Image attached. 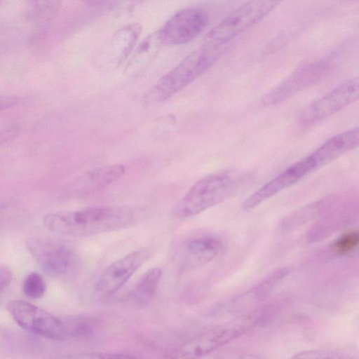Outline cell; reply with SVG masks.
I'll return each mask as SVG.
<instances>
[{"mask_svg": "<svg viewBox=\"0 0 359 359\" xmlns=\"http://www.w3.org/2000/svg\"><path fill=\"white\" fill-rule=\"evenodd\" d=\"M358 141V129H352L330 138L309 156L318 170L357 147Z\"/></svg>", "mask_w": 359, "mask_h": 359, "instance_id": "obj_15", "label": "cell"}, {"mask_svg": "<svg viewBox=\"0 0 359 359\" xmlns=\"http://www.w3.org/2000/svg\"><path fill=\"white\" fill-rule=\"evenodd\" d=\"M290 359H357V358L347 351L316 349L299 353Z\"/></svg>", "mask_w": 359, "mask_h": 359, "instance_id": "obj_24", "label": "cell"}, {"mask_svg": "<svg viewBox=\"0 0 359 359\" xmlns=\"http://www.w3.org/2000/svg\"><path fill=\"white\" fill-rule=\"evenodd\" d=\"M359 95L358 77L351 79L312 102L299 118V126L310 128L355 102Z\"/></svg>", "mask_w": 359, "mask_h": 359, "instance_id": "obj_8", "label": "cell"}, {"mask_svg": "<svg viewBox=\"0 0 359 359\" xmlns=\"http://www.w3.org/2000/svg\"><path fill=\"white\" fill-rule=\"evenodd\" d=\"M1 1H0V4H1Z\"/></svg>", "mask_w": 359, "mask_h": 359, "instance_id": "obj_32", "label": "cell"}, {"mask_svg": "<svg viewBox=\"0 0 359 359\" xmlns=\"http://www.w3.org/2000/svg\"><path fill=\"white\" fill-rule=\"evenodd\" d=\"M329 68V61L321 60L299 67L262 100L264 106L277 104L318 82Z\"/></svg>", "mask_w": 359, "mask_h": 359, "instance_id": "obj_12", "label": "cell"}, {"mask_svg": "<svg viewBox=\"0 0 359 359\" xmlns=\"http://www.w3.org/2000/svg\"><path fill=\"white\" fill-rule=\"evenodd\" d=\"M315 171L307 156L293 163L248 197L242 209L248 211Z\"/></svg>", "mask_w": 359, "mask_h": 359, "instance_id": "obj_13", "label": "cell"}, {"mask_svg": "<svg viewBox=\"0 0 359 359\" xmlns=\"http://www.w3.org/2000/svg\"><path fill=\"white\" fill-rule=\"evenodd\" d=\"M243 176L235 171H219L195 182L175 204L170 215L175 219L196 215L227 199L239 187Z\"/></svg>", "mask_w": 359, "mask_h": 359, "instance_id": "obj_2", "label": "cell"}, {"mask_svg": "<svg viewBox=\"0 0 359 359\" xmlns=\"http://www.w3.org/2000/svg\"><path fill=\"white\" fill-rule=\"evenodd\" d=\"M125 173L122 164H111L90 170L65 184L60 195L65 199H81L93 196L121 177Z\"/></svg>", "mask_w": 359, "mask_h": 359, "instance_id": "obj_11", "label": "cell"}, {"mask_svg": "<svg viewBox=\"0 0 359 359\" xmlns=\"http://www.w3.org/2000/svg\"><path fill=\"white\" fill-rule=\"evenodd\" d=\"M145 210L130 205L86 208L49 212L42 219L48 231L60 235L85 237L132 226L143 220Z\"/></svg>", "mask_w": 359, "mask_h": 359, "instance_id": "obj_1", "label": "cell"}, {"mask_svg": "<svg viewBox=\"0 0 359 359\" xmlns=\"http://www.w3.org/2000/svg\"><path fill=\"white\" fill-rule=\"evenodd\" d=\"M222 53V48L203 44L156 83L147 95V101L166 100L205 72Z\"/></svg>", "mask_w": 359, "mask_h": 359, "instance_id": "obj_3", "label": "cell"}, {"mask_svg": "<svg viewBox=\"0 0 359 359\" xmlns=\"http://www.w3.org/2000/svg\"><path fill=\"white\" fill-rule=\"evenodd\" d=\"M18 129L10 127L0 130V147L13 140L18 134Z\"/></svg>", "mask_w": 359, "mask_h": 359, "instance_id": "obj_28", "label": "cell"}, {"mask_svg": "<svg viewBox=\"0 0 359 359\" xmlns=\"http://www.w3.org/2000/svg\"><path fill=\"white\" fill-rule=\"evenodd\" d=\"M222 249V241L213 235L204 234L189 238L181 249L179 266L184 271L203 266L214 259Z\"/></svg>", "mask_w": 359, "mask_h": 359, "instance_id": "obj_14", "label": "cell"}, {"mask_svg": "<svg viewBox=\"0 0 359 359\" xmlns=\"http://www.w3.org/2000/svg\"><path fill=\"white\" fill-rule=\"evenodd\" d=\"M24 294L30 299H39L46 292V283L43 277L36 272L26 276L22 283Z\"/></svg>", "mask_w": 359, "mask_h": 359, "instance_id": "obj_25", "label": "cell"}, {"mask_svg": "<svg viewBox=\"0 0 359 359\" xmlns=\"http://www.w3.org/2000/svg\"><path fill=\"white\" fill-rule=\"evenodd\" d=\"M162 44L158 31L147 36L132 53L125 68L126 73L135 76L142 72L154 60Z\"/></svg>", "mask_w": 359, "mask_h": 359, "instance_id": "obj_18", "label": "cell"}, {"mask_svg": "<svg viewBox=\"0 0 359 359\" xmlns=\"http://www.w3.org/2000/svg\"><path fill=\"white\" fill-rule=\"evenodd\" d=\"M162 274L161 268L154 267L143 275L131 293V299L135 305L144 306L153 299L159 286Z\"/></svg>", "mask_w": 359, "mask_h": 359, "instance_id": "obj_21", "label": "cell"}, {"mask_svg": "<svg viewBox=\"0 0 359 359\" xmlns=\"http://www.w3.org/2000/svg\"><path fill=\"white\" fill-rule=\"evenodd\" d=\"M289 271L287 267H283L273 271L257 285L229 302L227 304L229 309L230 310H240L243 307H248L261 302L284 279Z\"/></svg>", "mask_w": 359, "mask_h": 359, "instance_id": "obj_16", "label": "cell"}, {"mask_svg": "<svg viewBox=\"0 0 359 359\" xmlns=\"http://www.w3.org/2000/svg\"><path fill=\"white\" fill-rule=\"evenodd\" d=\"M137 22L128 24L120 28L110 43L111 62L116 66L122 64L130 55L142 32Z\"/></svg>", "mask_w": 359, "mask_h": 359, "instance_id": "obj_17", "label": "cell"}, {"mask_svg": "<svg viewBox=\"0 0 359 359\" xmlns=\"http://www.w3.org/2000/svg\"><path fill=\"white\" fill-rule=\"evenodd\" d=\"M58 359H142L137 356L120 353H85L62 357Z\"/></svg>", "mask_w": 359, "mask_h": 359, "instance_id": "obj_26", "label": "cell"}, {"mask_svg": "<svg viewBox=\"0 0 359 359\" xmlns=\"http://www.w3.org/2000/svg\"><path fill=\"white\" fill-rule=\"evenodd\" d=\"M1 205H0V210H1Z\"/></svg>", "mask_w": 359, "mask_h": 359, "instance_id": "obj_31", "label": "cell"}, {"mask_svg": "<svg viewBox=\"0 0 359 359\" xmlns=\"http://www.w3.org/2000/svg\"><path fill=\"white\" fill-rule=\"evenodd\" d=\"M359 234L351 230L339 236L332 244L330 250L337 255H346L353 252L358 247Z\"/></svg>", "mask_w": 359, "mask_h": 359, "instance_id": "obj_23", "label": "cell"}, {"mask_svg": "<svg viewBox=\"0 0 359 359\" xmlns=\"http://www.w3.org/2000/svg\"><path fill=\"white\" fill-rule=\"evenodd\" d=\"M8 310L15 323L28 332L50 339H66L61 319L29 302L13 300Z\"/></svg>", "mask_w": 359, "mask_h": 359, "instance_id": "obj_7", "label": "cell"}, {"mask_svg": "<svg viewBox=\"0 0 359 359\" xmlns=\"http://www.w3.org/2000/svg\"><path fill=\"white\" fill-rule=\"evenodd\" d=\"M336 199L326 197L309 204L287 216L280 224L282 230L290 231L319 217L327 211L334 203Z\"/></svg>", "mask_w": 359, "mask_h": 359, "instance_id": "obj_19", "label": "cell"}, {"mask_svg": "<svg viewBox=\"0 0 359 359\" xmlns=\"http://www.w3.org/2000/svg\"><path fill=\"white\" fill-rule=\"evenodd\" d=\"M353 207L348 204L338 207L334 212L324 217L316 223L310 230L308 234V239L316 241L326 237L330 233L348 222L351 215H353Z\"/></svg>", "mask_w": 359, "mask_h": 359, "instance_id": "obj_20", "label": "cell"}, {"mask_svg": "<svg viewBox=\"0 0 359 359\" xmlns=\"http://www.w3.org/2000/svg\"><path fill=\"white\" fill-rule=\"evenodd\" d=\"M19 102V98L14 95H0V111L12 107Z\"/></svg>", "mask_w": 359, "mask_h": 359, "instance_id": "obj_30", "label": "cell"}, {"mask_svg": "<svg viewBox=\"0 0 359 359\" xmlns=\"http://www.w3.org/2000/svg\"><path fill=\"white\" fill-rule=\"evenodd\" d=\"M280 3L278 1H250L231 11L205 36L204 43L222 48L259 22Z\"/></svg>", "mask_w": 359, "mask_h": 359, "instance_id": "obj_6", "label": "cell"}, {"mask_svg": "<svg viewBox=\"0 0 359 359\" xmlns=\"http://www.w3.org/2000/svg\"><path fill=\"white\" fill-rule=\"evenodd\" d=\"M256 314L198 334L173 349L165 359H201L255 327L262 320L261 316Z\"/></svg>", "mask_w": 359, "mask_h": 359, "instance_id": "obj_4", "label": "cell"}, {"mask_svg": "<svg viewBox=\"0 0 359 359\" xmlns=\"http://www.w3.org/2000/svg\"><path fill=\"white\" fill-rule=\"evenodd\" d=\"M151 251L142 248L114 262L102 273L95 291L100 297H108L118 291L150 257Z\"/></svg>", "mask_w": 359, "mask_h": 359, "instance_id": "obj_10", "label": "cell"}, {"mask_svg": "<svg viewBox=\"0 0 359 359\" xmlns=\"http://www.w3.org/2000/svg\"><path fill=\"white\" fill-rule=\"evenodd\" d=\"M66 338H81L89 336L95 322L85 316H71L60 318Z\"/></svg>", "mask_w": 359, "mask_h": 359, "instance_id": "obj_22", "label": "cell"}, {"mask_svg": "<svg viewBox=\"0 0 359 359\" xmlns=\"http://www.w3.org/2000/svg\"><path fill=\"white\" fill-rule=\"evenodd\" d=\"M25 245L39 266L50 276H65L73 273L79 266V254L67 241L34 236L28 238Z\"/></svg>", "mask_w": 359, "mask_h": 359, "instance_id": "obj_5", "label": "cell"}, {"mask_svg": "<svg viewBox=\"0 0 359 359\" xmlns=\"http://www.w3.org/2000/svg\"><path fill=\"white\" fill-rule=\"evenodd\" d=\"M11 280V271L6 266H0V292L10 284Z\"/></svg>", "mask_w": 359, "mask_h": 359, "instance_id": "obj_29", "label": "cell"}, {"mask_svg": "<svg viewBox=\"0 0 359 359\" xmlns=\"http://www.w3.org/2000/svg\"><path fill=\"white\" fill-rule=\"evenodd\" d=\"M208 22L205 11L199 8H187L175 13L158 30L163 43L184 44L196 38Z\"/></svg>", "mask_w": 359, "mask_h": 359, "instance_id": "obj_9", "label": "cell"}, {"mask_svg": "<svg viewBox=\"0 0 359 359\" xmlns=\"http://www.w3.org/2000/svg\"><path fill=\"white\" fill-rule=\"evenodd\" d=\"M217 359H263L255 355L240 351H226L221 353Z\"/></svg>", "mask_w": 359, "mask_h": 359, "instance_id": "obj_27", "label": "cell"}]
</instances>
